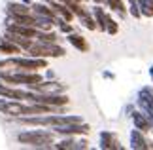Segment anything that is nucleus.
I'll return each mask as SVG.
<instances>
[{"mask_svg": "<svg viewBox=\"0 0 153 150\" xmlns=\"http://www.w3.org/2000/svg\"><path fill=\"white\" fill-rule=\"evenodd\" d=\"M8 14L11 17H17V15H27V14H30V8H27L25 4H21V2H11L8 6Z\"/></svg>", "mask_w": 153, "mask_h": 150, "instance_id": "obj_6", "label": "nucleus"}, {"mask_svg": "<svg viewBox=\"0 0 153 150\" xmlns=\"http://www.w3.org/2000/svg\"><path fill=\"white\" fill-rule=\"evenodd\" d=\"M106 2H108V6L114 11H117V14H119L121 17H125L127 15V11H125V4H123V0H106Z\"/></svg>", "mask_w": 153, "mask_h": 150, "instance_id": "obj_11", "label": "nucleus"}, {"mask_svg": "<svg viewBox=\"0 0 153 150\" xmlns=\"http://www.w3.org/2000/svg\"><path fill=\"white\" fill-rule=\"evenodd\" d=\"M55 131L61 135H87L89 133V125H81V122H70L62 125H55Z\"/></svg>", "mask_w": 153, "mask_h": 150, "instance_id": "obj_3", "label": "nucleus"}, {"mask_svg": "<svg viewBox=\"0 0 153 150\" xmlns=\"http://www.w3.org/2000/svg\"><path fill=\"white\" fill-rule=\"evenodd\" d=\"M100 146L102 148H111V146H117V141L111 137L110 133H102V139H100Z\"/></svg>", "mask_w": 153, "mask_h": 150, "instance_id": "obj_12", "label": "nucleus"}, {"mask_svg": "<svg viewBox=\"0 0 153 150\" xmlns=\"http://www.w3.org/2000/svg\"><path fill=\"white\" fill-rule=\"evenodd\" d=\"M136 4L140 10V15L153 17V0H136Z\"/></svg>", "mask_w": 153, "mask_h": 150, "instance_id": "obj_10", "label": "nucleus"}, {"mask_svg": "<svg viewBox=\"0 0 153 150\" xmlns=\"http://www.w3.org/2000/svg\"><path fill=\"white\" fill-rule=\"evenodd\" d=\"M62 47H59L55 44H48V42H38L28 47V55L30 57H61L62 55Z\"/></svg>", "mask_w": 153, "mask_h": 150, "instance_id": "obj_2", "label": "nucleus"}, {"mask_svg": "<svg viewBox=\"0 0 153 150\" xmlns=\"http://www.w3.org/2000/svg\"><path fill=\"white\" fill-rule=\"evenodd\" d=\"M132 120H134V124H136V127H138L140 131H148V129H151V124H149L148 116H142L140 112H134V114H132Z\"/></svg>", "mask_w": 153, "mask_h": 150, "instance_id": "obj_9", "label": "nucleus"}, {"mask_svg": "<svg viewBox=\"0 0 153 150\" xmlns=\"http://www.w3.org/2000/svg\"><path fill=\"white\" fill-rule=\"evenodd\" d=\"M151 78H153V67H151Z\"/></svg>", "mask_w": 153, "mask_h": 150, "instance_id": "obj_14", "label": "nucleus"}, {"mask_svg": "<svg viewBox=\"0 0 153 150\" xmlns=\"http://www.w3.org/2000/svg\"><path fill=\"white\" fill-rule=\"evenodd\" d=\"M117 29H119V27H117V21H115V19H111V17L108 15V17H106V29H104V32H108V34H115V32H117Z\"/></svg>", "mask_w": 153, "mask_h": 150, "instance_id": "obj_13", "label": "nucleus"}, {"mask_svg": "<svg viewBox=\"0 0 153 150\" xmlns=\"http://www.w3.org/2000/svg\"><path fill=\"white\" fill-rule=\"evenodd\" d=\"M17 139H19V142H25L30 146H48L53 142V135L42 129H30L27 133H19Z\"/></svg>", "mask_w": 153, "mask_h": 150, "instance_id": "obj_1", "label": "nucleus"}, {"mask_svg": "<svg viewBox=\"0 0 153 150\" xmlns=\"http://www.w3.org/2000/svg\"><path fill=\"white\" fill-rule=\"evenodd\" d=\"M68 42L76 47V50H79V51H87V50H89V44H87L85 38H83V36H79V34L68 32Z\"/></svg>", "mask_w": 153, "mask_h": 150, "instance_id": "obj_4", "label": "nucleus"}, {"mask_svg": "<svg viewBox=\"0 0 153 150\" xmlns=\"http://www.w3.org/2000/svg\"><path fill=\"white\" fill-rule=\"evenodd\" d=\"M131 146L132 148H148V142H146L144 135L140 129H134L131 133Z\"/></svg>", "mask_w": 153, "mask_h": 150, "instance_id": "obj_7", "label": "nucleus"}, {"mask_svg": "<svg viewBox=\"0 0 153 150\" xmlns=\"http://www.w3.org/2000/svg\"><path fill=\"white\" fill-rule=\"evenodd\" d=\"M0 53H4V55H15V53H21V47L15 46L13 42L2 38L0 40Z\"/></svg>", "mask_w": 153, "mask_h": 150, "instance_id": "obj_5", "label": "nucleus"}, {"mask_svg": "<svg viewBox=\"0 0 153 150\" xmlns=\"http://www.w3.org/2000/svg\"><path fill=\"white\" fill-rule=\"evenodd\" d=\"M106 17H108V14L102 10V8H97L93 10V19H95V23H97V29H100V31H104L106 29Z\"/></svg>", "mask_w": 153, "mask_h": 150, "instance_id": "obj_8", "label": "nucleus"}]
</instances>
